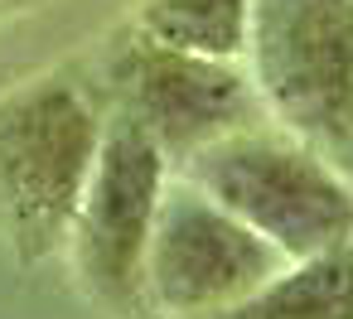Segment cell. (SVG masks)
I'll return each mask as SVG.
<instances>
[{
	"instance_id": "cell-2",
	"label": "cell",
	"mask_w": 353,
	"mask_h": 319,
	"mask_svg": "<svg viewBox=\"0 0 353 319\" xmlns=\"http://www.w3.org/2000/svg\"><path fill=\"white\" fill-rule=\"evenodd\" d=\"M285 261L353 237V174L271 121L228 131L174 165Z\"/></svg>"
},
{
	"instance_id": "cell-6",
	"label": "cell",
	"mask_w": 353,
	"mask_h": 319,
	"mask_svg": "<svg viewBox=\"0 0 353 319\" xmlns=\"http://www.w3.org/2000/svg\"><path fill=\"white\" fill-rule=\"evenodd\" d=\"M281 266L285 256L266 237H256L213 194L174 169L160 194L141 305L150 319H199L242 300Z\"/></svg>"
},
{
	"instance_id": "cell-8",
	"label": "cell",
	"mask_w": 353,
	"mask_h": 319,
	"mask_svg": "<svg viewBox=\"0 0 353 319\" xmlns=\"http://www.w3.org/2000/svg\"><path fill=\"white\" fill-rule=\"evenodd\" d=\"M252 0H141L136 30L208 59H237L247 49Z\"/></svg>"
},
{
	"instance_id": "cell-10",
	"label": "cell",
	"mask_w": 353,
	"mask_h": 319,
	"mask_svg": "<svg viewBox=\"0 0 353 319\" xmlns=\"http://www.w3.org/2000/svg\"><path fill=\"white\" fill-rule=\"evenodd\" d=\"M0 6H10V0H0Z\"/></svg>"
},
{
	"instance_id": "cell-9",
	"label": "cell",
	"mask_w": 353,
	"mask_h": 319,
	"mask_svg": "<svg viewBox=\"0 0 353 319\" xmlns=\"http://www.w3.org/2000/svg\"><path fill=\"white\" fill-rule=\"evenodd\" d=\"M10 6H30V0H10Z\"/></svg>"
},
{
	"instance_id": "cell-3",
	"label": "cell",
	"mask_w": 353,
	"mask_h": 319,
	"mask_svg": "<svg viewBox=\"0 0 353 319\" xmlns=\"http://www.w3.org/2000/svg\"><path fill=\"white\" fill-rule=\"evenodd\" d=\"M242 68L271 126L353 174V0H252Z\"/></svg>"
},
{
	"instance_id": "cell-4",
	"label": "cell",
	"mask_w": 353,
	"mask_h": 319,
	"mask_svg": "<svg viewBox=\"0 0 353 319\" xmlns=\"http://www.w3.org/2000/svg\"><path fill=\"white\" fill-rule=\"evenodd\" d=\"M92 88L102 107L136 121L170 155V165L189 160L228 131L266 121L256 88L237 59L189 54L136 25L121 44H112Z\"/></svg>"
},
{
	"instance_id": "cell-5",
	"label": "cell",
	"mask_w": 353,
	"mask_h": 319,
	"mask_svg": "<svg viewBox=\"0 0 353 319\" xmlns=\"http://www.w3.org/2000/svg\"><path fill=\"white\" fill-rule=\"evenodd\" d=\"M170 174H174L170 155L136 121L107 112L102 150L88 174L63 251L73 261L83 295L117 319L145 314L141 276H145V251H150V232H155V213Z\"/></svg>"
},
{
	"instance_id": "cell-1",
	"label": "cell",
	"mask_w": 353,
	"mask_h": 319,
	"mask_svg": "<svg viewBox=\"0 0 353 319\" xmlns=\"http://www.w3.org/2000/svg\"><path fill=\"white\" fill-rule=\"evenodd\" d=\"M102 131L107 107L73 73H44L0 97V237L25 266L63 251Z\"/></svg>"
},
{
	"instance_id": "cell-7",
	"label": "cell",
	"mask_w": 353,
	"mask_h": 319,
	"mask_svg": "<svg viewBox=\"0 0 353 319\" xmlns=\"http://www.w3.org/2000/svg\"><path fill=\"white\" fill-rule=\"evenodd\" d=\"M199 319H353V237L285 261L256 290Z\"/></svg>"
}]
</instances>
